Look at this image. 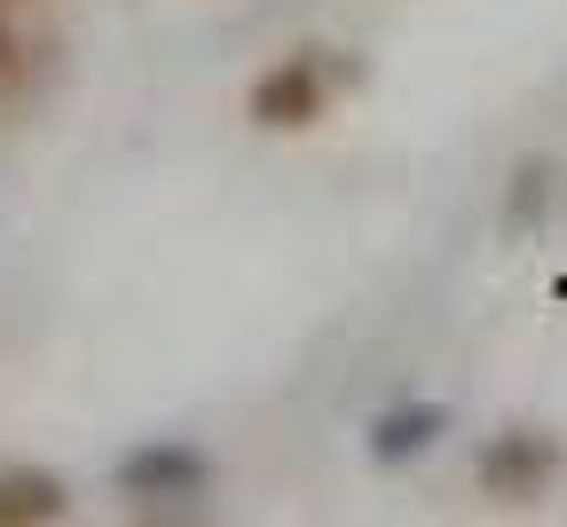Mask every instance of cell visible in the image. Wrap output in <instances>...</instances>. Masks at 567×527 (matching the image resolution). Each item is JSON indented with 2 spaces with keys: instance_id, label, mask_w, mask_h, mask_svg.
Listing matches in <instances>:
<instances>
[{
  "instance_id": "obj_5",
  "label": "cell",
  "mask_w": 567,
  "mask_h": 527,
  "mask_svg": "<svg viewBox=\"0 0 567 527\" xmlns=\"http://www.w3.org/2000/svg\"><path fill=\"white\" fill-rule=\"evenodd\" d=\"M442 425H450V410H434V402L386 410V417L371 425V457H379V465H410V457H425V448L442 441Z\"/></svg>"
},
{
  "instance_id": "obj_3",
  "label": "cell",
  "mask_w": 567,
  "mask_h": 527,
  "mask_svg": "<svg viewBox=\"0 0 567 527\" xmlns=\"http://www.w3.org/2000/svg\"><path fill=\"white\" fill-rule=\"evenodd\" d=\"M118 488L142 512H189L213 488V465L197 457L189 441H151V448H134V457L118 465Z\"/></svg>"
},
{
  "instance_id": "obj_4",
  "label": "cell",
  "mask_w": 567,
  "mask_h": 527,
  "mask_svg": "<svg viewBox=\"0 0 567 527\" xmlns=\"http://www.w3.org/2000/svg\"><path fill=\"white\" fill-rule=\"evenodd\" d=\"M71 512V488L40 465H0V527H48Z\"/></svg>"
},
{
  "instance_id": "obj_2",
  "label": "cell",
  "mask_w": 567,
  "mask_h": 527,
  "mask_svg": "<svg viewBox=\"0 0 567 527\" xmlns=\"http://www.w3.org/2000/svg\"><path fill=\"white\" fill-rule=\"evenodd\" d=\"M559 465H567L559 433H544V425H505V433L481 441L473 480H481L488 504H544L551 480H559Z\"/></svg>"
},
{
  "instance_id": "obj_1",
  "label": "cell",
  "mask_w": 567,
  "mask_h": 527,
  "mask_svg": "<svg viewBox=\"0 0 567 527\" xmlns=\"http://www.w3.org/2000/svg\"><path fill=\"white\" fill-rule=\"evenodd\" d=\"M245 118L260 134H308L331 118V63L323 48H292V55H276L260 80L245 87Z\"/></svg>"
},
{
  "instance_id": "obj_6",
  "label": "cell",
  "mask_w": 567,
  "mask_h": 527,
  "mask_svg": "<svg viewBox=\"0 0 567 527\" xmlns=\"http://www.w3.org/2000/svg\"><path fill=\"white\" fill-rule=\"evenodd\" d=\"M9 71H17V32L0 24V80H9Z\"/></svg>"
}]
</instances>
